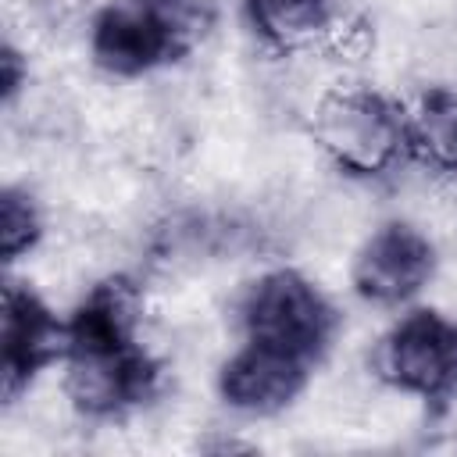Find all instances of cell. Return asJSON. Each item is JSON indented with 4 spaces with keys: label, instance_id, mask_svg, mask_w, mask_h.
Masks as SVG:
<instances>
[{
    "label": "cell",
    "instance_id": "1",
    "mask_svg": "<svg viewBox=\"0 0 457 457\" xmlns=\"http://www.w3.org/2000/svg\"><path fill=\"white\" fill-rule=\"evenodd\" d=\"M200 18L182 0H114L93 21V61L111 75H143L189 50Z\"/></svg>",
    "mask_w": 457,
    "mask_h": 457
},
{
    "label": "cell",
    "instance_id": "2",
    "mask_svg": "<svg viewBox=\"0 0 457 457\" xmlns=\"http://www.w3.org/2000/svg\"><path fill=\"white\" fill-rule=\"evenodd\" d=\"M314 136L332 161L353 175H382L400 157L414 154L411 114L375 89L328 93L318 107Z\"/></svg>",
    "mask_w": 457,
    "mask_h": 457
},
{
    "label": "cell",
    "instance_id": "3",
    "mask_svg": "<svg viewBox=\"0 0 457 457\" xmlns=\"http://www.w3.org/2000/svg\"><path fill=\"white\" fill-rule=\"evenodd\" d=\"M239 318L250 343L296 353L311 364L325 353L336 332L332 303L300 271H289V268H278L257 278L239 303Z\"/></svg>",
    "mask_w": 457,
    "mask_h": 457
},
{
    "label": "cell",
    "instance_id": "4",
    "mask_svg": "<svg viewBox=\"0 0 457 457\" xmlns=\"http://www.w3.org/2000/svg\"><path fill=\"white\" fill-rule=\"evenodd\" d=\"M157 389V364L136 336L118 339H68L64 343V393L89 418H114Z\"/></svg>",
    "mask_w": 457,
    "mask_h": 457
},
{
    "label": "cell",
    "instance_id": "5",
    "mask_svg": "<svg viewBox=\"0 0 457 457\" xmlns=\"http://www.w3.org/2000/svg\"><path fill=\"white\" fill-rule=\"evenodd\" d=\"M378 375L414 396L439 400L457 386V325L439 311L400 318L375 353Z\"/></svg>",
    "mask_w": 457,
    "mask_h": 457
},
{
    "label": "cell",
    "instance_id": "6",
    "mask_svg": "<svg viewBox=\"0 0 457 457\" xmlns=\"http://www.w3.org/2000/svg\"><path fill=\"white\" fill-rule=\"evenodd\" d=\"M68 332L54 318V311L25 286H4V318H0V393L4 403H14L18 393L32 382V375L64 357Z\"/></svg>",
    "mask_w": 457,
    "mask_h": 457
},
{
    "label": "cell",
    "instance_id": "7",
    "mask_svg": "<svg viewBox=\"0 0 457 457\" xmlns=\"http://www.w3.org/2000/svg\"><path fill=\"white\" fill-rule=\"evenodd\" d=\"M432 243L403 221H389L361 246L353 264V286L371 303H403L421 293V286L432 278Z\"/></svg>",
    "mask_w": 457,
    "mask_h": 457
},
{
    "label": "cell",
    "instance_id": "8",
    "mask_svg": "<svg viewBox=\"0 0 457 457\" xmlns=\"http://www.w3.org/2000/svg\"><path fill=\"white\" fill-rule=\"evenodd\" d=\"M307 371H311V361L246 339V346L225 361L218 375V389L225 403L236 411L275 414L296 400V393L307 382Z\"/></svg>",
    "mask_w": 457,
    "mask_h": 457
},
{
    "label": "cell",
    "instance_id": "9",
    "mask_svg": "<svg viewBox=\"0 0 457 457\" xmlns=\"http://www.w3.org/2000/svg\"><path fill=\"white\" fill-rule=\"evenodd\" d=\"M246 18L271 46H300L328 21V0H246Z\"/></svg>",
    "mask_w": 457,
    "mask_h": 457
},
{
    "label": "cell",
    "instance_id": "10",
    "mask_svg": "<svg viewBox=\"0 0 457 457\" xmlns=\"http://www.w3.org/2000/svg\"><path fill=\"white\" fill-rule=\"evenodd\" d=\"M411 146L425 154L432 164L457 171V96L453 93H428L411 114Z\"/></svg>",
    "mask_w": 457,
    "mask_h": 457
},
{
    "label": "cell",
    "instance_id": "11",
    "mask_svg": "<svg viewBox=\"0 0 457 457\" xmlns=\"http://www.w3.org/2000/svg\"><path fill=\"white\" fill-rule=\"evenodd\" d=\"M43 236V218L36 200L25 189L7 186L0 196V250L4 261H18L21 253H29Z\"/></svg>",
    "mask_w": 457,
    "mask_h": 457
},
{
    "label": "cell",
    "instance_id": "12",
    "mask_svg": "<svg viewBox=\"0 0 457 457\" xmlns=\"http://www.w3.org/2000/svg\"><path fill=\"white\" fill-rule=\"evenodd\" d=\"M0 64H4V100L11 104V100L18 96V89H21V82L29 79V68H25L21 54H18L14 46H4V57H0Z\"/></svg>",
    "mask_w": 457,
    "mask_h": 457
}]
</instances>
